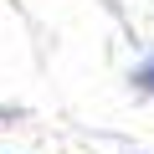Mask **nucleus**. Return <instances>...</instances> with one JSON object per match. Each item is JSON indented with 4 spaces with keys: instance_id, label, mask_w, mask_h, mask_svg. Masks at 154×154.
<instances>
[{
    "instance_id": "f257e3e1",
    "label": "nucleus",
    "mask_w": 154,
    "mask_h": 154,
    "mask_svg": "<svg viewBox=\"0 0 154 154\" xmlns=\"http://www.w3.org/2000/svg\"><path fill=\"white\" fill-rule=\"evenodd\" d=\"M149 82H154V72H149Z\"/></svg>"
}]
</instances>
